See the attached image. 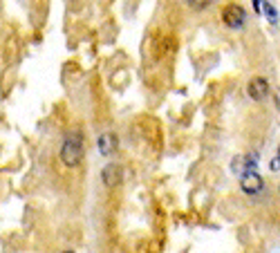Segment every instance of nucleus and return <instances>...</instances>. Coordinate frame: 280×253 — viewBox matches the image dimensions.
<instances>
[{"mask_svg": "<svg viewBox=\"0 0 280 253\" xmlns=\"http://www.w3.org/2000/svg\"><path fill=\"white\" fill-rule=\"evenodd\" d=\"M81 159H83V139L70 135L63 141V148H61V162L65 166L74 168V166H79Z\"/></svg>", "mask_w": 280, "mask_h": 253, "instance_id": "nucleus-1", "label": "nucleus"}, {"mask_svg": "<svg viewBox=\"0 0 280 253\" xmlns=\"http://www.w3.org/2000/svg\"><path fill=\"white\" fill-rule=\"evenodd\" d=\"M222 20H224L226 27L240 29L242 25H245V20H247V14H245V9H242L240 5H229V7H224V12H222Z\"/></svg>", "mask_w": 280, "mask_h": 253, "instance_id": "nucleus-2", "label": "nucleus"}, {"mask_svg": "<svg viewBox=\"0 0 280 253\" xmlns=\"http://www.w3.org/2000/svg\"><path fill=\"white\" fill-rule=\"evenodd\" d=\"M262 186H264V182H262V177L256 173V170H253V173L242 175V177H240V188L245 190V193H249V195L260 193Z\"/></svg>", "mask_w": 280, "mask_h": 253, "instance_id": "nucleus-3", "label": "nucleus"}, {"mask_svg": "<svg viewBox=\"0 0 280 253\" xmlns=\"http://www.w3.org/2000/svg\"><path fill=\"white\" fill-rule=\"evenodd\" d=\"M247 94L251 96L253 101H262V99H267V94H269V83L264 79H253V81H249V85H247Z\"/></svg>", "mask_w": 280, "mask_h": 253, "instance_id": "nucleus-4", "label": "nucleus"}, {"mask_svg": "<svg viewBox=\"0 0 280 253\" xmlns=\"http://www.w3.org/2000/svg\"><path fill=\"white\" fill-rule=\"evenodd\" d=\"M258 164V155H240V157H236L231 162V166L236 173H240V175H247V173H253V166Z\"/></svg>", "mask_w": 280, "mask_h": 253, "instance_id": "nucleus-5", "label": "nucleus"}, {"mask_svg": "<svg viewBox=\"0 0 280 253\" xmlns=\"http://www.w3.org/2000/svg\"><path fill=\"white\" fill-rule=\"evenodd\" d=\"M101 179L106 186H119L123 182V173H121V166H115V164H110V166L103 168L101 173Z\"/></svg>", "mask_w": 280, "mask_h": 253, "instance_id": "nucleus-6", "label": "nucleus"}, {"mask_svg": "<svg viewBox=\"0 0 280 253\" xmlns=\"http://www.w3.org/2000/svg\"><path fill=\"white\" fill-rule=\"evenodd\" d=\"M115 148H117V137L112 135V132H106V135L99 137V150L103 155H110Z\"/></svg>", "mask_w": 280, "mask_h": 253, "instance_id": "nucleus-7", "label": "nucleus"}, {"mask_svg": "<svg viewBox=\"0 0 280 253\" xmlns=\"http://www.w3.org/2000/svg\"><path fill=\"white\" fill-rule=\"evenodd\" d=\"M262 9H264V12H267L269 20H271V23H276V9H273L269 3H262Z\"/></svg>", "mask_w": 280, "mask_h": 253, "instance_id": "nucleus-8", "label": "nucleus"}, {"mask_svg": "<svg viewBox=\"0 0 280 253\" xmlns=\"http://www.w3.org/2000/svg\"><path fill=\"white\" fill-rule=\"evenodd\" d=\"M189 5H193V7H202V9L209 7V3H189Z\"/></svg>", "mask_w": 280, "mask_h": 253, "instance_id": "nucleus-9", "label": "nucleus"}, {"mask_svg": "<svg viewBox=\"0 0 280 253\" xmlns=\"http://www.w3.org/2000/svg\"><path fill=\"white\" fill-rule=\"evenodd\" d=\"M276 159H278V162H280V148H278V155H276Z\"/></svg>", "mask_w": 280, "mask_h": 253, "instance_id": "nucleus-10", "label": "nucleus"}, {"mask_svg": "<svg viewBox=\"0 0 280 253\" xmlns=\"http://www.w3.org/2000/svg\"><path fill=\"white\" fill-rule=\"evenodd\" d=\"M65 253H72V251H65Z\"/></svg>", "mask_w": 280, "mask_h": 253, "instance_id": "nucleus-11", "label": "nucleus"}]
</instances>
